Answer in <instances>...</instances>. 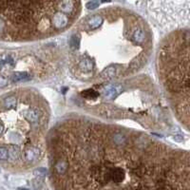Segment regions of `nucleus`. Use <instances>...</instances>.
I'll return each mask as SVG.
<instances>
[{"instance_id": "1", "label": "nucleus", "mask_w": 190, "mask_h": 190, "mask_svg": "<svg viewBox=\"0 0 190 190\" xmlns=\"http://www.w3.org/2000/svg\"><path fill=\"white\" fill-rule=\"evenodd\" d=\"M47 154L56 190H190L187 150L118 124L67 116L50 129Z\"/></svg>"}, {"instance_id": "2", "label": "nucleus", "mask_w": 190, "mask_h": 190, "mask_svg": "<svg viewBox=\"0 0 190 190\" xmlns=\"http://www.w3.org/2000/svg\"><path fill=\"white\" fill-rule=\"evenodd\" d=\"M70 31L68 68L82 83L97 85L135 76L153 51L148 23L121 6H107L87 14Z\"/></svg>"}, {"instance_id": "3", "label": "nucleus", "mask_w": 190, "mask_h": 190, "mask_svg": "<svg viewBox=\"0 0 190 190\" xmlns=\"http://www.w3.org/2000/svg\"><path fill=\"white\" fill-rule=\"evenodd\" d=\"M51 107L32 87H19L0 95V163L29 170L47 154Z\"/></svg>"}, {"instance_id": "4", "label": "nucleus", "mask_w": 190, "mask_h": 190, "mask_svg": "<svg viewBox=\"0 0 190 190\" xmlns=\"http://www.w3.org/2000/svg\"><path fill=\"white\" fill-rule=\"evenodd\" d=\"M79 97L85 109L105 120H131L149 130L166 122L159 91L146 75L91 85Z\"/></svg>"}, {"instance_id": "5", "label": "nucleus", "mask_w": 190, "mask_h": 190, "mask_svg": "<svg viewBox=\"0 0 190 190\" xmlns=\"http://www.w3.org/2000/svg\"><path fill=\"white\" fill-rule=\"evenodd\" d=\"M83 3L0 1V41L36 42L58 36L80 18Z\"/></svg>"}, {"instance_id": "6", "label": "nucleus", "mask_w": 190, "mask_h": 190, "mask_svg": "<svg viewBox=\"0 0 190 190\" xmlns=\"http://www.w3.org/2000/svg\"><path fill=\"white\" fill-rule=\"evenodd\" d=\"M189 28L172 29L163 38L156 54L160 83L172 112L189 130Z\"/></svg>"}, {"instance_id": "7", "label": "nucleus", "mask_w": 190, "mask_h": 190, "mask_svg": "<svg viewBox=\"0 0 190 190\" xmlns=\"http://www.w3.org/2000/svg\"><path fill=\"white\" fill-rule=\"evenodd\" d=\"M59 58L53 48L0 49V90L47 79L57 70Z\"/></svg>"}]
</instances>
